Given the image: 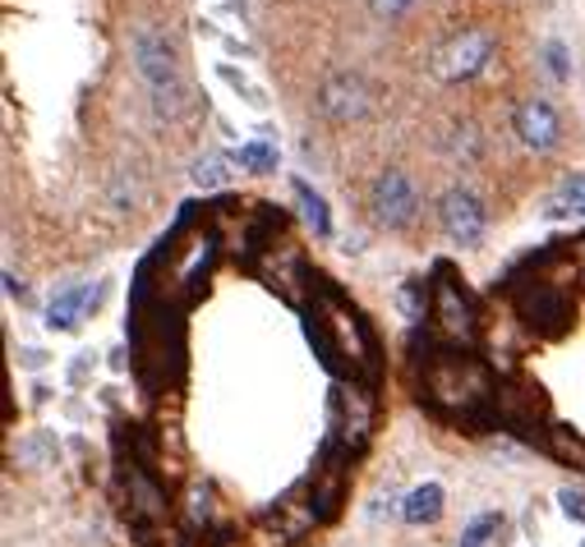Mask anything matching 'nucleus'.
<instances>
[{
    "label": "nucleus",
    "mask_w": 585,
    "mask_h": 547,
    "mask_svg": "<svg viewBox=\"0 0 585 547\" xmlns=\"http://www.w3.org/2000/svg\"><path fill=\"white\" fill-rule=\"evenodd\" d=\"M415 363H424L420 401L434 414L466 428H498V382L470 350L434 341V350L415 354Z\"/></svg>",
    "instance_id": "1"
},
{
    "label": "nucleus",
    "mask_w": 585,
    "mask_h": 547,
    "mask_svg": "<svg viewBox=\"0 0 585 547\" xmlns=\"http://www.w3.org/2000/svg\"><path fill=\"white\" fill-rule=\"evenodd\" d=\"M429 318L438 322V336H443L447 346H462V350L475 346V336H479L475 304H470V295L462 291V285L452 281L447 263L434 272V281H429Z\"/></svg>",
    "instance_id": "2"
},
{
    "label": "nucleus",
    "mask_w": 585,
    "mask_h": 547,
    "mask_svg": "<svg viewBox=\"0 0 585 547\" xmlns=\"http://www.w3.org/2000/svg\"><path fill=\"white\" fill-rule=\"evenodd\" d=\"M134 61H139V74L148 78L152 88V107L158 116H181V69H175V51L166 46V37H152V33H139L134 37Z\"/></svg>",
    "instance_id": "3"
},
{
    "label": "nucleus",
    "mask_w": 585,
    "mask_h": 547,
    "mask_svg": "<svg viewBox=\"0 0 585 547\" xmlns=\"http://www.w3.org/2000/svg\"><path fill=\"white\" fill-rule=\"evenodd\" d=\"M507 291L517 295L521 318L540 336H563L572 327V299L557 281H517V285H507Z\"/></svg>",
    "instance_id": "4"
},
{
    "label": "nucleus",
    "mask_w": 585,
    "mask_h": 547,
    "mask_svg": "<svg viewBox=\"0 0 585 547\" xmlns=\"http://www.w3.org/2000/svg\"><path fill=\"white\" fill-rule=\"evenodd\" d=\"M369 212L378 226H388V230H405L415 217H420V189H415V179L405 175V171H383L369 185Z\"/></svg>",
    "instance_id": "5"
},
{
    "label": "nucleus",
    "mask_w": 585,
    "mask_h": 547,
    "mask_svg": "<svg viewBox=\"0 0 585 547\" xmlns=\"http://www.w3.org/2000/svg\"><path fill=\"white\" fill-rule=\"evenodd\" d=\"M489 56H494V33L489 29H462L438 51L434 69H438L443 84H466V78H475L489 65Z\"/></svg>",
    "instance_id": "6"
},
{
    "label": "nucleus",
    "mask_w": 585,
    "mask_h": 547,
    "mask_svg": "<svg viewBox=\"0 0 585 547\" xmlns=\"http://www.w3.org/2000/svg\"><path fill=\"white\" fill-rule=\"evenodd\" d=\"M318 111L333 120V124H350V120H365L369 116V84L360 74H327L323 88H318Z\"/></svg>",
    "instance_id": "7"
},
{
    "label": "nucleus",
    "mask_w": 585,
    "mask_h": 547,
    "mask_svg": "<svg viewBox=\"0 0 585 547\" xmlns=\"http://www.w3.org/2000/svg\"><path fill=\"white\" fill-rule=\"evenodd\" d=\"M438 221H443L452 244H479L489 217H485V203H479L470 189H447L438 198Z\"/></svg>",
    "instance_id": "8"
},
{
    "label": "nucleus",
    "mask_w": 585,
    "mask_h": 547,
    "mask_svg": "<svg viewBox=\"0 0 585 547\" xmlns=\"http://www.w3.org/2000/svg\"><path fill=\"white\" fill-rule=\"evenodd\" d=\"M512 129H517V139L526 147H535V152H549L557 143V111L549 107L544 97H526L521 107L512 111Z\"/></svg>",
    "instance_id": "9"
},
{
    "label": "nucleus",
    "mask_w": 585,
    "mask_h": 547,
    "mask_svg": "<svg viewBox=\"0 0 585 547\" xmlns=\"http://www.w3.org/2000/svg\"><path fill=\"white\" fill-rule=\"evenodd\" d=\"M101 295H107V285H65V291L46 308V327L51 331H74L84 313L101 304Z\"/></svg>",
    "instance_id": "10"
},
{
    "label": "nucleus",
    "mask_w": 585,
    "mask_h": 547,
    "mask_svg": "<svg viewBox=\"0 0 585 547\" xmlns=\"http://www.w3.org/2000/svg\"><path fill=\"white\" fill-rule=\"evenodd\" d=\"M401 515L411 519V525H434V519L443 515V488L438 483H420L411 497L401 502Z\"/></svg>",
    "instance_id": "11"
},
{
    "label": "nucleus",
    "mask_w": 585,
    "mask_h": 547,
    "mask_svg": "<svg viewBox=\"0 0 585 547\" xmlns=\"http://www.w3.org/2000/svg\"><path fill=\"white\" fill-rule=\"evenodd\" d=\"M231 156L226 152H208V156H198L194 162V185L198 189H217V185H226V179H231Z\"/></svg>",
    "instance_id": "12"
},
{
    "label": "nucleus",
    "mask_w": 585,
    "mask_h": 547,
    "mask_svg": "<svg viewBox=\"0 0 585 547\" xmlns=\"http://www.w3.org/2000/svg\"><path fill=\"white\" fill-rule=\"evenodd\" d=\"M236 162H240L245 171H253V175H272V171H277V147H272L268 139H253V143H240V152H236Z\"/></svg>",
    "instance_id": "13"
},
{
    "label": "nucleus",
    "mask_w": 585,
    "mask_h": 547,
    "mask_svg": "<svg viewBox=\"0 0 585 547\" xmlns=\"http://www.w3.org/2000/svg\"><path fill=\"white\" fill-rule=\"evenodd\" d=\"M295 198H300V207H304V221L314 226V234H333V217H327V203L304 185V179H295Z\"/></svg>",
    "instance_id": "14"
},
{
    "label": "nucleus",
    "mask_w": 585,
    "mask_h": 547,
    "mask_svg": "<svg viewBox=\"0 0 585 547\" xmlns=\"http://www.w3.org/2000/svg\"><path fill=\"white\" fill-rule=\"evenodd\" d=\"M498 534H502V515H494V511L489 515H475L470 529L462 534V547H489Z\"/></svg>",
    "instance_id": "15"
},
{
    "label": "nucleus",
    "mask_w": 585,
    "mask_h": 547,
    "mask_svg": "<svg viewBox=\"0 0 585 547\" xmlns=\"http://www.w3.org/2000/svg\"><path fill=\"white\" fill-rule=\"evenodd\" d=\"M189 519H194V525H208V519H213V488H194L189 492Z\"/></svg>",
    "instance_id": "16"
},
{
    "label": "nucleus",
    "mask_w": 585,
    "mask_h": 547,
    "mask_svg": "<svg viewBox=\"0 0 585 547\" xmlns=\"http://www.w3.org/2000/svg\"><path fill=\"white\" fill-rule=\"evenodd\" d=\"M19 456L33 460V464H46L51 456H56V441H51V437H33V441H23V447H19Z\"/></svg>",
    "instance_id": "17"
},
{
    "label": "nucleus",
    "mask_w": 585,
    "mask_h": 547,
    "mask_svg": "<svg viewBox=\"0 0 585 547\" xmlns=\"http://www.w3.org/2000/svg\"><path fill=\"white\" fill-rule=\"evenodd\" d=\"M557 502H563V515H567V519L585 525V492H581V488H563V492H557Z\"/></svg>",
    "instance_id": "18"
},
{
    "label": "nucleus",
    "mask_w": 585,
    "mask_h": 547,
    "mask_svg": "<svg viewBox=\"0 0 585 547\" xmlns=\"http://www.w3.org/2000/svg\"><path fill=\"white\" fill-rule=\"evenodd\" d=\"M563 203L572 207V212L585 217V175H567L563 179Z\"/></svg>",
    "instance_id": "19"
},
{
    "label": "nucleus",
    "mask_w": 585,
    "mask_h": 547,
    "mask_svg": "<svg viewBox=\"0 0 585 547\" xmlns=\"http://www.w3.org/2000/svg\"><path fill=\"white\" fill-rule=\"evenodd\" d=\"M544 56H549V74L553 78H567V51H563V42H549Z\"/></svg>",
    "instance_id": "20"
},
{
    "label": "nucleus",
    "mask_w": 585,
    "mask_h": 547,
    "mask_svg": "<svg viewBox=\"0 0 585 547\" xmlns=\"http://www.w3.org/2000/svg\"><path fill=\"white\" fill-rule=\"evenodd\" d=\"M369 6H373V14H378V19H401L411 0H369Z\"/></svg>",
    "instance_id": "21"
}]
</instances>
